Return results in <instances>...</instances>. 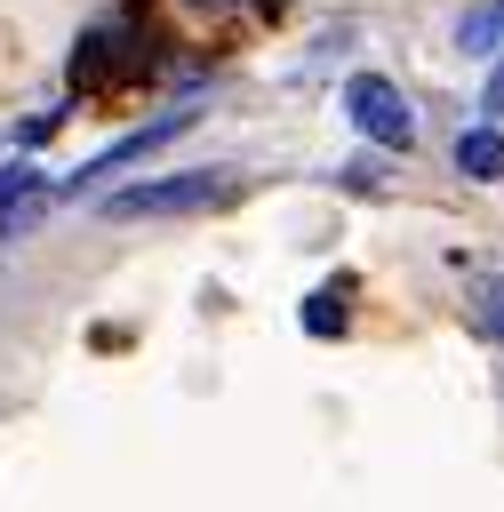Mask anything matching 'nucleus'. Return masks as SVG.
<instances>
[{"label":"nucleus","mask_w":504,"mask_h":512,"mask_svg":"<svg viewBox=\"0 0 504 512\" xmlns=\"http://www.w3.org/2000/svg\"><path fill=\"white\" fill-rule=\"evenodd\" d=\"M232 200H240V176L232 168H184V176L112 192L104 216H200V208H232Z\"/></svg>","instance_id":"f03ea898"},{"label":"nucleus","mask_w":504,"mask_h":512,"mask_svg":"<svg viewBox=\"0 0 504 512\" xmlns=\"http://www.w3.org/2000/svg\"><path fill=\"white\" fill-rule=\"evenodd\" d=\"M456 168H464L472 184H496V176H504V136H496V128H464V136H456Z\"/></svg>","instance_id":"39448f33"},{"label":"nucleus","mask_w":504,"mask_h":512,"mask_svg":"<svg viewBox=\"0 0 504 512\" xmlns=\"http://www.w3.org/2000/svg\"><path fill=\"white\" fill-rule=\"evenodd\" d=\"M488 112H504V48H496V72H488Z\"/></svg>","instance_id":"1a4fd4ad"},{"label":"nucleus","mask_w":504,"mask_h":512,"mask_svg":"<svg viewBox=\"0 0 504 512\" xmlns=\"http://www.w3.org/2000/svg\"><path fill=\"white\" fill-rule=\"evenodd\" d=\"M192 120H200V112H192V104H176V112H160V120H144V128H128V136H120V144H104V152H96V160H88L80 176H64V192H72V200H80V192H96V184H104V176H120L128 160H144V152H160V144H176V136L192 128Z\"/></svg>","instance_id":"20e7f679"},{"label":"nucleus","mask_w":504,"mask_h":512,"mask_svg":"<svg viewBox=\"0 0 504 512\" xmlns=\"http://www.w3.org/2000/svg\"><path fill=\"white\" fill-rule=\"evenodd\" d=\"M344 112H352V128H360L368 144H392V152H408V144H416V112H408V96H400L384 72L344 80Z\"/></svg>","instance_id":"7ed1b4c3"},{"label":"nucleus","mask_w":504,"mask_h":512,"mask_svg":"<svg viewBox=\"0 0 504 512\" xmlns=\"http://www.w3.org/2000/svg\"><path fill=\"white\" fill-rule=\"evenodd\" d=\"M344 296H352V280H328L312 304H304V328L312 336H328V328H344Z\"/></svg>","instance_id":"0eeeda50"},{"label":"nucleus","mask_w":504,"mask_h":512,"mask_svg":"<svg viewBox=\"0 0 504 512\" xmlns=\"http://www.w3.org/2000/svg\"><path fill=\"white\" fill-rule=\"evenodd\" d=\"M472 288H480V320L504 336V280H472Z\"/></svg>","instance_id":"6e6552de"},{"label":"nucleus","mask_w":504,"mask_h":512,"mask_svg":"<svg viewBox=\"0 0 504 512\" xmlns=\"http://www.w3.org/2000/svg\"><path fill=\"white\" fill-rule=\"evenodd\" d=\"M456 48H464V56H496V48H504V0L472 8V16L456 24Z\"/></svg>","instance_id":"423d86ee"},{"label":"nucleus","mask_w":504,"mask_h":512,"mask_svg":"<svg viewBox=\"0 0 504 512\" xmlns=\"http://www.w3.org/2000/svg\"><path fill=\"white\" fill-rule=\"evenodd\" d=\"M168 40H160V24L144 16V8H112V16H96L80 40H72V96H128V88H144L168 56H160Z\"/></svg>","instance_id":"f257e3e1"}]
</instances>
